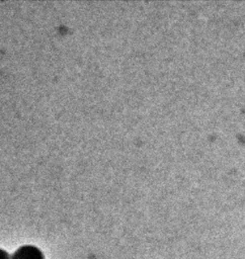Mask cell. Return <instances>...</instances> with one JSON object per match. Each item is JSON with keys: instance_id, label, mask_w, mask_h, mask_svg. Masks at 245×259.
<instances>
[{"instance_id": "1", "label": "cell", "mask_w": 245, "mask_h": 259, "mask_svg": "<svg viewBox=\"0 0 245 259\" xmlns=\"http://www.w3.org/2000/svg\"><path fill=\"white\" fill-rule=\"evenodd\" d=\"M10 259H44V257L37 248L24 246L18 249Z\"/></svg>"}, {"instance_id": "2", "label": "cell", "mask_w": 245, "mask_h": 259, "mask_svg": "<svg viewBox=\"0 0 245 259\" xmlns=\"http://www.w3.org/2000/svg\"><path fill=\"white\" fill-rule=\"evenodd\" d=\"M0 259H10L9 256L7 255V253H5L4 251L0 250Z\"/></svg>"}]
</instances>
